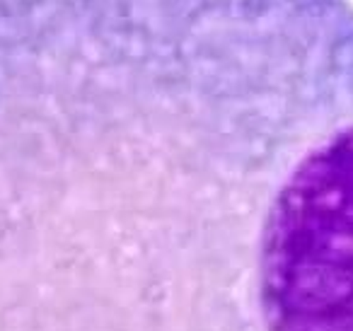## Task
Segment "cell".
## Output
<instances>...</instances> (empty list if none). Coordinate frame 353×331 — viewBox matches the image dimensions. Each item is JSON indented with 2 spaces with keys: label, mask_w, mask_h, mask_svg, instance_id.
Listing matches in <instances>:
<instances>
[{
  "label": "cell",
  "mask_w": 353,
  "mask_h": 331,
  "mask_svg": "<svg viewBox=\"0 0 353 331\" xmlns=\"http://www.w3.org/2000/svg\"><path fill=\"white\" fill-rule=\"evenodd\" d=\"M0 331H353L351 0H0Z\"/></svg>",
  "instance_id": "6da1fadb"
}]
</instances>
